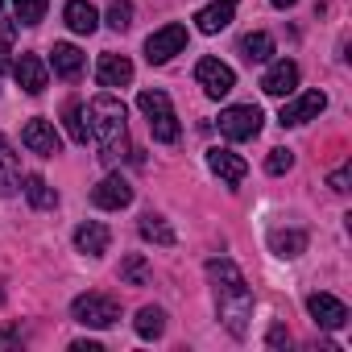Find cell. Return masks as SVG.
<instances>
[{"label": "cell", "mask_w": 352, "mask_h": 352, "mask_svg": "<svg viewBox=\"0 0 352 352\" xmlns=\"http://www.w3.org/2000/svg\"><path fill=\"white\" fill-rule=\"evenodd\" d=\"M63 120H67V137H71L75 145H87V124H83V104H79V100L67 104Z\"/></svg>", "instance_id": "obj_26"}, {"label": "cell", "mask_w": 352, "mask_h": 352, "mask_svg": "<svg viewBox=\"0 0 352 352\" xmlns=\"http://www.w3.org/2000/svg\"><path fill=\"white\" fill-rule=\"evenodd\" d=\"M108 25L116 34H124L133 25V5H129V0H112V5H108Z\"/></svg>", "instance_id": "obj_29"}, {"label": "cell", "mask_w": 352, "mask_h": 352, "mask_svg": "<svg viewBox=\"0 0 352 352\" xmlns=\"http://www.w3.org/2000/svg\"><path fill=\"white\" fill-rule=\"evenodd\" d=\"M96 79H100V87H129L133 83V63L124 54H104L100 67H96Z\"/></svg>", "instance_id": "obj_16"}, {"label": "cell", "mask_w": 352, "mask_h": 352, "mask_svg": "<svg viewBox=\"0 0 352 352\" xmlns=\"http://www.w3.org/2000/svg\"><path fill=\"white\" fill-rule=\"evenodd\" d=\"M21 191H25V199H30L38 212H50V208H58V195H54V187L42 179V174H30Z\"/></svg>", "instance_id": "obj_22"}, {"label": "cell", "mask_w": 352, "mask_h": 352, "mask_svg": "<svg viewBox=\"0 0 352 352\" xmlns=\"http://www.w3.org/2000/svg\"><path fill=\"white\" fill-rule=\"evenodd\" d=\"M270 5H278V9H290V5H298V0H270Z\"/></svg>", "instance_id": "obj_35"}, {"label": "cell", "mask_w": 352, "mask_h": 352, "mask_svg": "<svg viewBox=\"0 0 352 352\" xmlns=\"http://www.w3.org/2000/svg\"><path fill=\"white\" fill-rule=\"evenodd\" d=\"M270 249L290 261V257H298L307 249V232L302 228H278V232H270Z\"/></svg>", "instance_id": "obj_21"}, {"label": "cell", "mask_w": 352, "mask_h": 352, "mask_svg": "<svg viewBox=\"0 0 352 352\" xmlns=\"http://www.w3.org/2000/svg\"><path fill=\"white\" fill-rule=\"evenodd\" d=\"M232 17H236V0H216V5H208V9L195 13V25L204 34H220V30L232 25Z\"/></svg>", "instance_id": "obj_17"}, {"label": "cell", "mask_w": 352, "mask_h": 352, "mask_svg": "<svg viewBox=\"0 0 352 352\" xmlns=\"http://www.w3.org/2000/svg\"><path fill=\"white\" fill-rule=\"evenodd\" d=\"M21 145L30 149V153H42V157H54L58 149H63V137H58V129L50 124V120H42V116H34L25 129H21Z\"/></svg>", "instance_id": "obj_9"}, {"label": "cell", "mask_w": 352, "mask_h": 352, "mask_svg": "<svg viewBox=\"0 0 352 352\" xmlns=\"http://www.w3.org/2000/svg\"><path fill=\"white\" fill-rule=\"evenodd\" d=\"M87 120H91V141H96V149H100V157L108 162V166H116V162H124L129 157V112H124V104L116 100V96H96L91 100V108H87Z\"/></svg>", "instance_id": "obj_2"}, {"label": "cell", "mask_w": 352, "mask_h": 352, "mask_svg": "<svg viewBox=\"0 0 352 352\" xmlns=\"http://www.w3.org/2000/svg\"><path fill=\"white\" fill-rule=\"evenodd\" d=\"M0 9H5V0H0Z\"/></svg>", "instance_id": "obj_37"}, {"label": "cell", "mask_w": 352, "mask_h": 352, "mask_svg": "<svg viewBox=\"0 0 352 352\" xmlns=\"http://www.w3.org/2000/svg\"><path fill=\"white\" fill-rule=\"evenodd\" d=\"M50 67H54V75L75 79V75L83 71V50H79V46H71V42H58V46L50 50Z\"/></svg>", "instance_id": "obj_20"}, {"label": "cell", "mask_w": 352, "mask_h": 352, "mask_svg": "<svg viewBox=\"0 0 352 352\" xmlns=\"http://www.w3.org/2000/svg\"><path fill=\"white\" fill-rule=\"evenodd\" d=\"M133 327H137L141 340H157V336L166 331V311H162V307H141L137 319H133Z\"/></svg>", "instance_id": "obj_23"}, {"label": "cell", "mask_w": 352, "mask_h": 352, "mask_svg": "<svg viewBox=\"0 0 352 352\" xmlns=\"http://www.w3.org/2000/svg\"><path fill=\"white\" fill-rule=\"evenodd\" d=\"M208 170H212V174H220L228 187H236L245 174H249L245 157H241V153H232V149H208Z\"/></svg>", "instance_id": "obj_14"}, {"label": "cell", "mask_w": 352, "mask_h": 352, "mask_svg": "<svg viewBox=\"0 0 352 352\" xmlns=\"http://www.w3.org/2000/svg\"><path fill=\"white\" fill-rule=\"evenodd\" d=\"M141 236H145V241H153V245H174V228H170L162 216H153V212H149V216H141Z\"/></svg>", "instance_id": "obj_25"}, {"label": "cell", "mask_w": 352, "mask_h": 352, "mask_svg": "<svg viewBox=\"0 0 352 352\" xmlns=\"http://www.w3.org/2000/svg\"><path fill=\"white\" fill-rule=\"evenodd\" d=\"M137 108H141V116L149 120V133H153V141H162V145H174L179 141V112H174V104H170V96L166 91H141L137 96Z\"/></svg>", "instance_id": "obj_3"}, {"label": "cell", "mask_w": 352, "mask_h": 352, "mask_svg": "<svg viewBox=\"0 0 352 352\" xmlns=\"http://www.w3.org/2000/svg\"><path fill=\"white\" fill-rule=\"evenodd\" d=\"M91 204L104 208V212H120V208L133 204V187L120 179V174H108V179H100V183L91 187Z\"/></svg>", "instance_id": "obj_10"}, {"label": "cell", "mask_w": 352, "mask_h": 352, "mask_svg": "<svg viewBox=\"0 0 352 352\" xmlns=\"http://www.w3.org/2000/svg\"><path fill=\"white\" fill-rule=\"evenodd\" d=\"M208 278L216 286V307H220V319L224 327L245 340L249 336V323H253V290L245 286V274L236 270V261L228 257H212L208 261Z\"/></svg>", "instance_id": "obj_1"}, {"label": "cell", "mask_w": 352, "mask_h": 352, "mask_svg": "<svg viewBox=\"0 0 352 352\" xmlns=\"http://www.w3.org/2000/svg\"><path fill=\"white\" fill-rule=\"evenodd\" d=\"M294 166V153L290 149H270V157H265V170L270 174H286Z\"/></svg>", "instance_id": "obj_30"}, {"label": "cell", "mask_w": 352, "mask_h": 352, "mask_svg": "<svg viewBox=\"0 0 352 352\" xmlns=\"http://www.w3.org/2000/svg\"><path fill=\"white\" fill-rule=\"evenodd\" d=\"M63 17H67V25L75 34H96L100 30V13H96V5H87V0H67Z\"/></svg>", "instance_id": "obj_19"}, {"label": "cell", "mask_w": 352, "mask_h": 352, "mask_svg": "<svg viewBox=\"0 0 352 352\" xmlns=\"http://www.w3.org/2000/svg\"><path fill=\"white\" fill-rule=\"evenodd\" d=\"M294 87H298V63H290V58H278L270 71H265V79H261V91L265 96H294Z\"/></svg>", "instance_id": "obj_13"}, {"label": "cell", "mask_w": 352, "mask_h": 352, "mask_svg": "<svg viewBox=\"0 0 352 352\" xmlns=\"http://www.w3.org/2000/svg\"><path fill=\"white\" fill-rule=\"evenodd\" d=\"M0 67H5V46H0Z\"/></svg>", "instance_id": "obj_36"}, {"label": "cell", "mask_w": 352, "mask_h": 352, "mask_svg": "<svg viewBox=\"0 0 352 352\" xmlns=\"http://www.w3.org/2000/svg\"><path fill=\"white\" fill-rule=\"evenodd\" d=\"M17 191H21V166H17L9 137L0 133V195H17Z\"/></svg>", "instance_id": "obj_18"}, {"label": "cell", "mask_w": 352, "mask_h": 352, "mask_svg": "<svg viewBox=\"0 0 352 352\" xmlns=\"http://www.w3.org/2000/svg\"><path fill=\"white\" fill-rule=\"evenodd\" d=\"M270 344H274V348H282V344H290V336H286V327H274V331H270Z\"/></svg>", "instance_id": "obj_32"}, {"label": "cell", "mask_w": 352, "mask_h": 352, "mask_svg": "<svg viewBox=\"0 0 352 352\" xmlns=\"http://www.w3.org/2000/svg\"><path fill=\"white\" fill-rule=\"evenodd\" d=\"M13 79H17L30 96H42L46 83H50V67H46L38 54H21V58L13 63Z\"/></svg>", "instance_id": "obj_12"}, {"label": "cell", "mask_w": 352, "mask_h": 352, "mask_svg": "<svg viewBox=\"0 0 352 352\" xmlns=\"http://www.w3.org/2000/svg\"><path fill=\"white\" fill-rule=\"evenodd\" d=\"M71 352H100V344H96V340H75Z\"/></svg>", "instance_id": "obj_33"}, {"label": "cell", "mask_w": 352, "mask_h": 352, "mask_svg": "<svg viewBox=\"0 0 352 352\" xmlns=\"http://www.w3.org/2000/svg\"><path fill=\"white\" fill-rule=\"evenodd\" d=\"M327 187H331L336 195H344V191H348V166H340V170H331V179H327Z\"/></svg>", "instance_id": "obj_31"}, {"label": "cell", "mask_w": 352, "mask_h": 352, "mask_svg": "<svg viewBox=\"0 0 352 352\" xmlns=\"http://www.w3.org/2000/svg\"><path fill=\"white\" fill-rule=\"evenodd\" d=\"M21 340H17V331H0V348H17Z\"/></svg>", "instance_id": "obj_34"}, {"label": "cell", "mask_w": 352, "mask_h": 352, "mask_svg": "<svg viewBox=\"0 0 352 352\" xmlns=\"http://www.w3.org/2000/svg\"><path fill=\"white\" fill-rule=\"evenodd\" d=\"M108 245H112V232H108L100 220H87V224L75 228V249H79V253H87V257H104Z\"/></svg>", "instance_id": "obj_15"}, {"label": "cell", "mask_w": 352, "mask_h": 352, "mask_svg": "<svg viewBox=\"0 0 352 352\" xmlns=\"http://www.w3.org/2000/svg\"><path fill=\"white\" fill-rule=\"evenodd\" d=\"M195 79H199V87H204L212 100H220V96H228V91L236 87V71H232L228 63H220V58H199Z\"/></svg>", "instance_id": "obj_7"}, {"label": "cell", "mask_w": 352, "mask_h": 352, "mask_svg": "<svg viewBox=\"0 0 352 352\" xmlns=\"http://www.w3.org/2000/svg\"><path fill=\"white\" fill-rule=\"evenodd\" d=\"M71 319L83 323V327H112V323L120 319V307H116V298H108V294H79V298L71 302Z\"/></svg>", "instance_id": "obj_4"}, {"label": "cell", "mask_w": 352, "mask_h": 352, "mask_svg": "<svg viewBox=\"0 0 352 352\" xmlns=\"http://www.w3.org/2000/svg\"><path fill=\"white\" fill-rule=\"evenodd\" d=\"M13 5H17V21L21 25H38L46 17V9H50V0H13Z\"/></svg>", "instance_id": "obj_27"}, {"label": "cell", "mask_w": 352, "mask_h": 352, "mask_svg": "<svg viewBox=\"0 0 352 352\" xmlns=\"http://www.w3.org/2000/svg\"><path fill=\"white\" fill-rule=\"evenodd\" d=\"M307 311H311V319H315L319 327H327V331H340V327L348 323V307H344L336 294H311V298H307Z\"/></svg>", "instance_id": "obj_11"}, {"label": "cell", "mask_w": 352, "mask_h": 352, "mask_svg": "<svg viewBox=\"0 0 352 352\" xmlns=\"http://www.w3.org/2000/svg\"><path fill=\"white\" fill-rule=\"evenodd\" d=\"M323 108H327V96H323V91H302V96H294L290 104H282V112H278V124H282V129L307 124V120H315Z\"/></svg>", "instance_id": "obj_8"}, {"label": "cell", "mask_w": 352, "mask_h": 352, "mask_svg": "<svg viewBox=\"0 0 352 352\" xmlns=\"http://www.w3.org/2000/svg\"><path fill=\"white\" fill-rule=\"evenodd\" d=\"M120 278L129 282V286H145L149 282V265H145V257H124V265H120Z\"/></svg>", "instance_id": "obj_28"}, {"label": "cell", "mask_w": 352, "mask_h": 352, "mask_svg": "<svg viewBox=\"0 0 352 352\" xmlns=\"http://www.w3.org/2000/svg\"><path fill=\"white\" fill-rule=\"evenodd\" d=\"M261 108L257 104H232V108H224L220 112V133L228 137V141H253L257 133H261Z\"/></svg>", "instance_id": "obj_5"}, {"label": "cell", "mask_w": 352, "mask_h": 352, "mask_svg": "<svg viewBox=\"0 0 352 352\" xmlns=\"http://www.w3.org/2000/svg\"><path fill=\"white\" fill-rule=\"evenodd\" d=\"M241 54L249 63H270L274 58V38L270 34H249V38H241Z\"/></svg>", "instance_id": "obj_24"}, {"label": "cell", "mask_w": 352, "mask_h": 352, "mask_svg": "<svg viewBox=\"0 0 352 352\" xmlns=\"http://www.w3.org/2000/svg\"><path fill=\"white\" fill-rule=\"evenodd\" d=\"M183 46H187V25L174 21V25H162L157 34L145 38V58H149V67H162L174 54H183Z\"/></svg>", "instance_id": "obj_6"}]
</instances>
